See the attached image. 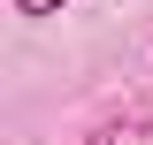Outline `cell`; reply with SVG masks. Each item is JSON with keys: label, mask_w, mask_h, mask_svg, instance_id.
Returning a JSON list of instances; mask_svg holds the SVG:
<instances>
[{"label": "cell", "mask_w": 153, "mask_h": 145, "mask_svg": "<svg viewBox=\"0 0 153 145\" xmlns=\"http://www.w3.org/2000/svg\"><path fill=\"white\" fill-rule=\"evenodd\" d=\"M84 145H153V115H115V122H100Z\"/></svg>", "instance_id": "obj_1"}, {"label": "cell", "mask_w": 153, "mask_h": 145, "mask_svg": "<svg viewBox=\"0 0 153 145\" xmlns=\"http://www.w3.org/2000/svg\"><path fill=\"white\" fill-rule=\"evenodd\" d=\"M69 0H16V16H61Z\"/></svg>", "instance_id": "obj_2"}]
</instances>
